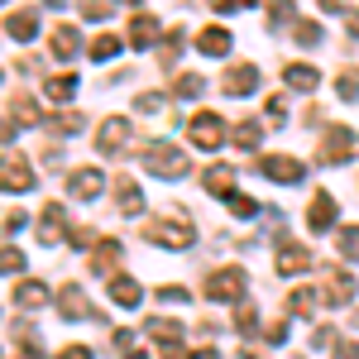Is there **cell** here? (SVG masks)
Wrapping results in <instances>:
<instances>
[{
    "label": "cell",
    "mask_w": 359,
    "mask_h": 359,
    "mask_svg": "<svg viewBox=\"0 0 359 359\" xmlns=\"http://www.w3.org/2000/svg\"><path fill=\"white\" fill-rule=\"evenodd\" d=\"M144 168H149L154 177H187V172H192V158H187L182 149H172V144H149V149H144Z\"/></svg>",
    "instance_id": "cell-1"
},
{
    "label": "cell",
    "mask_w": 359,
    "mask_h": 359,
    "mask_svg": "<svg viewBox=\"0 0 359 359\" xmlns=\"http://www.w3.org/2000/svg\"><path fill=\"white\" fill-rule=\"evenodd\" d=\"M0 192H34V168H29L25 154L0 158Z\"/></svg>",
    "instance_id": "cell-2"
},
{
    "label": "cell",
    "mask_w": 359,
    "mask_h": 359,
    "mask_svg": "<svg viewBox=\"0 0 359 359\" xmlns=\"http://www.w3.org/2000/svg\"><path fill=\"white\" fill-rule=\"evenodd\" d=\"M187 135H192L196 149H221L225 144V120L216 111H196L192 125H187Z\"/></svg>",
    "instance_id": "cell-3"
},
{
    "label": "cell",
    "mask_w": 359,
    "mask_h": 359,
    "mask_svg": "<svg viewBox=\"0 0 359 359\" xmlns=\"http://www.w3.org/2000/svg\"><path fill=\"white\" fill-rule=\"evenodd\" d=\"M144 331L163 345V359H192L187 350H182V326H177V321H158V316H149Z\"/></svg>",
    "instance_id": "cell-4"
},
{
    "label": "cell",
    "mask_w": 359,
    "mask_h": 359,
    "mask_svg": "<svg viewBox=\"0 0 359 359\" xmlns=\"http://www.w3.org/2000/svg\"><path fill=\"white\" fill-rule=\"evenodd\" d=\"M245 292V273L240 269H216V273L206 278V297L211 302H235Z\"/></svg>",
    "instance_id": "cell-5"
},
{
    "label": "cell",
    "mask_w": 359,
    "mask_h": 359,
    "mask_svg": "<svg viewBox=\"0 0 359 359\" xmlns=\"http://www.w3.org/2000/svg\"><path fill=\"white\" fill-rule=\"evenodd\" d=\"M149 240L163 245V249H192L196 245V235L187 230V225H177V221H154L149 225Z\"/></svg>",
    "instance_id": "cell-6"
},
{
    "label": "cell",
    "mask_w": 359,
    "mask_h": 359,
    "mask_svg": "<svg viewBox=\"0 0 359 359\" xmlns=\"http://www.w3.org/2000/svg\"><path fill=\"white\" fill-rule=\"evenodd\" d=\"M283 278H297V273H306L311 269V249L306 245H292V240H283L278 245V264H273Z\"/></svg>",
    "instance_id": "cell-7"
},
{
    "label": "cell",
    "mask_w": 359,
    "mask_h": 359,
    "mask_svg": "<svg viewBox=\"0 0 359 359\" xmlns=\"http://www.w3.org/2000/svg\"><path fill=\"white\" fill-rule=\"evenodd\" d=\"M350 154H355V135H350L345 125H331L326 139H321V158H326V163H345Z\"/></svg>",
    "instance_id": "cell-8"
},
{
    "label": "cell",
    "mask_w": 359,
    "mask_h": 359,
    "mask_svg": "<svg viewBox=\"0 0 359 359\" xmlns=\"http://www.w3.org/2000/svg\"><path fill=\"white\" fill-rule=\"evenodd\" d=\"M259 172H264L269 182H302V177H306V168L297 163V158H283V154L264 158V163H259Z\"/></svg>",
    "instance_id": "cell-9"
},
{
    "label": "cell",
    "mask_w": 359,
    "mask_h": 359,
    "mask_svg": "<svg viewBox=\"0 0 359 359\" xmlns=\"http://www.w3.org/2000/svg\"><path fill=\"white\" fill-rule=\"evenodd\" d=\"M62 221H67L62 201H48V206H43V216H39V230H34V235H39L43 245H57V240H62Z\"/></svg>",
    "instance_id": "cell-10"
},
{
    "label": "cell",
    "mask_w": 359,
    "mask_h": 359,
    "mask_svg": "<svg viewBox=\"0 0 359 359\" xmlns=\"http://www.w3.org/2000/svg\"><path fill=\"white\" fill-rule=\"evenodd\" d=\"M67 187H72V196H77V201H91V196H101L106 177H101L96 168H77V172L67 177Z\"/></svg>",
    "instance_id": "cell-11"
},
{
    "label": "cell",
    "mask_w": 359,
    "mask_h": 359,
    "mask_svg": "<svg viewBox=\"0 0 359 359\" xmlns=\"http://www.w3.org/2000/svg\"><path fill=\"white\" fill-rule=\"evenodd\" d=\"M254 86H259V67L254 62H240V67L225 72V96H249Z\"/></svg>",
    "instance_id": "cell-12"
},
{
    "label": "cell",
    "mask_w": 359,
    "mask_h": 359,
    "mask_svg": "<svg viewBox=\"0 0 359 359\" xmlns=\"http://www.w3.org/2000/svg\"><path fill=\"white\" fill-rule=\"evenodd\" d=\"M125 139H130V120L111 115V120L101 125V135H96V149H101V154H115V149H125Z\"/></svg>",
    "instance_id": "cell-13"
},
{
    "label": "cell",
    "mask_w": 359,
    "mask_h": 359,
    "mask_svg": "<svg viewBox=\"0 0 359 359\" xmlns=\"http://www.w3.org/2000/svg\"><path fill=\"white\" fill-rule=\"evenodd\" d=\"M201 187L216 192V196H230V192H235V168H230V163H211L206 172H201Z\"/></svg>",
    "instance_id": "cell-14"
},
{
    "label": "cell",
    "mask_w": 359,
    "mask_h": 359,
    "mask_svg": "<svg viewBox=\"0 0 359 359\" xmlns=\"http://www.w3.org/2000/svg\"><path fill=\"white\" fill-rule=\"evenodd\" d=\"M350 297H355V278L345 273V269H331V278H326V302L350 306Z\"/></svg>",
    "instance_id": "cell-15"
},
{
    "label": "cell",
    "mask_w": 359,
    "mask_h": 359,
    "mask_svg": "<svg viewBox=\"0 0 359 359\" xmlns=\"http://www.w3.org/2000/svg\"><path fill=\"white\" fill-rule=\"evenodd\" d=\"M125 39H130V48H149V43L158 39V20L139 10L135 20H130V34H125Z\"/></svg>",
    "instance_id": "cell-16"
},
{
    "label": "cell",
    "mask_w": 359,
    "mask_h": 359,
    "mask_svg": "<svg viewBox=\"0 0 359 359\" xmlns=\"http://www.w3.org/2000/svg\"><path fill=\"white\" fill-rule=\"evenodd\" d=\"M306 221H311V230H331V225H335V196L331 192H316V196H311Z\"/></svg>",
    "instance_id": "cell-17"
},
{
    "label": "cell",
    "mask_w": 359,
    "mask_h": 359,
    "mask_svg": "<svg viewBox=\"0 0 359 359\" xmlns=\"http://www.w3.org/2000/svg\"><path fill=\"white\" fill-rule=\"evenodd\" d=\"M57 302H62V316H67V321H77V316H91V302H86V292L77 287V283H67V287L57 292Z\"/></svg>",
    "instance_id": "cell-18"
},
{
    "label": "cell",
    "mask_w": 359,
    "mask_h": 359,
    "mask_svg": "<svg viewBox=\"0 0 359 359\" xmlns=\"http://www.w3.org/2000/svg\"><path fill=\"white\" fill-rule=\"evenodd\" d=\"M115 264H120V240H96V249H91V273H115Z\"/></svg>",
    "instance_id": "cell-19"
},
{
    "label": "cell",
    "mask_w": 359,
    "mask_h": 359,
    "mask_svg": "<svg viewBox=\"0 0 359 359\" xmlns=\"http://www.w3.org/2000/svg\"><path fill=\"white\" fill-rule=\"evenodd\" d=\"M15 306H25V311L48 306V287H43V283H34V278H25V283L15 287Z\"/></svg>",
    "instance_id": "cell-20"
},
{
    "label": "cell",
    "mask_w": 359,
    "mask_h": 359,
    "mask_svg": "<svg viewBox=\"0 0 359 359\" xmlns=\"http://www.w3.org/2000/svg\"><path fill=\"white\" fill-rule=\"evenodd\" d=\"M196 48H201V53H211V57H225V53H230V34H225L221 25L201 29V34H196Z\"/></svg>",
    "instance_id": "cell-21"
},
{
    "label": "cell",
    "mask_w": 359,
    "mask_h": 359,
    "mask_svg": "<svg viewBox=\"0 0 359 359\" xmlns=\"http://www.w3.org/2000/svg\"><path fill=\"white\" fill-rule=\"evenodd\" d=\"M115 206H120V216H139V211H144V196H139V187L130 177L115 182Z\"/></svg>",
    "instance_id": "cell-22"
},
{
    "label": "cell",
    "mask_w": 359,
    "mask_h": 359,
    "mask_svg": "<svg viewBox=\"0 0 359 359\" xmlns=\"http://www.w3.org/2000/svg\"><path fill=\"white\" fill-rule=\"evenodd\" d=\"M5 34H10V39H20V43H29V39L39 34V15H34V10L10 15V20H5Z\"/></svg>",
    "instance_id": "cell-23"
},
{
    "label": "cell",
    "mask_w": 359,
    "mask_h": 359,
    "mask_svg": "<svg viewBox=\"0 0 359 359\" xmlns=\"http://www.w3.org/2000/svg\"><path fill=\"white\" fill-rule=\"evenodd\" d=\"M48 39H53V43H48L53 57H77V48H82V39H77V29H72V25H57Z\"/></svg>",
    "instance_id": "cell-24"
},
{
    "label": "cell",
    "mask_w": 359,
    "mask_h": 359,
    "mask_svg": "<svg viewBox=\"0 0 359 359\" xmlns=\"http://www.w3.org/2000/svg\"><path fill=\"white\" fill-rule=\"evenodd\" d=\"M283 77H287L292 91H316V82H321V72H316V67H306V62H287V72H283Z\"/></svg>",
    "instance_id": "cell-25"
},
{
    "label": "cell",
    "mask_w": 359,
    "mask_h": 359,
    "mask_svg": "<svg viewBox=\"0 0 359 359\" xmlns=\"http://www.w3.org/2000/svg\"><path fill=\"white\" fill-rule=\"evenodd\" d=\"M43 96H48V101H72V96H77V77H72V72L48 77V82H43Z\"/></svg>",
    "instance_id": "cell-26"
},
{
    "label": "cell",
    "mask_w": 359,
    "mask_h": 359,
    "mask_svg": "<svg viewBox=\"0 0 359 359\" xmlns=\"http://www.w3.org/2000/svg\"><path fill=\"white\" fill-rule=\"evenodd\" d=\"M111 302L139 306V283H135V278H111Z\"/></svg>",
    "instance_id": "cell-27"
},
{
    "label": "cell",
    "mask_w": 359,
    "mask_h": 359,
    "mask_svg": "<svg viewBox=\"0 0 359 359\" xmlns=\"http://www.w3.org/2000/svg\"><path fill=\"white\" fill-rule=\"evenodd\" d=\"M115 53H120V39H115V34H101V39H91V57H96V62H111Z\"/></svg>",
    "instance_id": "cell-28"
},
{
    "label": "cell",
    "mask_w": 359,
    "mask_h": 359,
    "mask_svg": "<svg viewBox=\"0 0 359 359\" xmlns=\"http://www.w3.org/2000/svg\"><path fill=\"white\" fill-rule=\"evenodd\" d=\"M182 101H196L201 91H206V77H196V72H187V77H177V86H172Z\"/></svg>",
    "instance_id": "cell-29"
},
{
    "label": "cell",
    "mask_w": 359,
    "mask_h": 359,
    "mask_svg": "<svg viewBox=\"0 0 359 359\" xmlns=\"http://www.w3.org/2000/svg\"><path fill=\"white\" fill-rule=\"evenodd\" d=\"M292 34H297V43H302V48H316V43H321V25H316V20H297Z\"/></svg>",
    "instance_id": "cell-30"
},
{
    "label": "cell",
    "mask_w": 359,
    "mask_h": 359,
    "mask_svg": "<svg viewBox=\"0 0 359 359\" xmlns=\"http://www.w3.org/2000/svg\"><path fill=\"white\" fill-rule=\"evenodd\" d=\"M259 139H264V130H259V120H245V125L235 130V144H240V149H259Z\"/></svg>",
    "instance_id": "cell-31"
},
{
    "label": "cell",
    "mask_w": 359,
    "mask_h": 359,
    "mask_svg": "<svg viewBox=\"0 0 359 359\" xmlns=\"http://www.w3.org/2000/svg\"><path fill=\"white\" fill-rule=\"evenodd\" d=\"M77 10H82V20H111V0H77Z\"/></svg>",
    "instance_id": "cell-32"
},
{
    "label": "cell",
    "mask_w": 359,
    "mask_h": 359,
    "mask_svg": "<svg viewBox=\"0 0 359 359\" xmlns=\"http://www.w3.org/2000/svg\"><path fill=\"white\" fill-rule=\"evenodd\" d=\"M15 335H20V350H15V359H43V355H39V340L29 335V326H15Z\"/></svg>",
    "instance_id": "cell-33"
},
{
    "label": "cell",
    "mask_w": 359,
    "mask_h": 359,
    "mask_svg": "<svg viewBox=\"0 0 359 359\" xmlns=\"http://www.w3.org/2000/svg\"><path fill=\"white\" fill-rule=\"evenodd\" d=\"M20 269H25V254L5 245V249H0V278H5V273H20Z\"/></svg>",
    "instance_id": "cell-34"
},
{
    "label": "cell",
    "mask_w": 359,
    "mask_h": 359,
    "mask_svg": "<svg viewBox=\"0 0 359 359\" xmlns=\"http://www.w3.org/2000/svg\"><path fill=\"white\" fill-rule=\"evenodd\" d=\"M287 302H292V311H297V316H311V311H316V292H306V287H297V292H292Z\"/></svg>",
    "instance_id": "cell-35"
},
{
    "label": "cell",
    "mask_w": 359,
    "mask_h": 359,
    "mask_svg": "<svg viewBox=\"0 0 359 359\" xmlns=\"http://www.w3.org/2000/svg\"><path fill=\"white\" fill-rule=\"evenodd\" d=\"M15 120H20V125H39V106H34L29 96H20V101H15Z\"/></svg>",
    "instance_id": "cell-36"
},
{
    "label": "cell",
    "mask_w": 359,
    "mask_h": 359,
    "mask_svg": "<svg viewBox=\"0 0 359 359\" xmlns=\"http://www.w3.org/2000/svg\"><path fill=\"white\" fill-rule=\"evenodd\" d=\"M177 53H182V29H172V34H168V43H163V67H172V62H177Z\"/></svg>",
    "instance_id": "cell-37"
},
{
    "label": "cell",
    "mask_w": 359,
    "mask_h": 359,
    "mask_svg": "<svg viewBox=\"0 0 359 359\" xmlns=\"http://www.w3.org/2000/svg\"><path fill=\"white\" fill-rule=\"evenodd\" d=\"M335 91H340V101H359V77H355V72H345V77L335 82Z\"/></svg>",
    "instance_id": "cell-38"
},
{
    "label": "cell",
    "mask_w": 359,
    "mask_h": 359,
    "mask_svg": "<svg viewBox=\"0 0 359 359\" xmlns=\"http://www.w3.org/2000/svg\"><path fill=\"white\" fill-rule=\"evenodd\" d=\"M340 254H345V259H359V225H350V230L340 235Z\"/></svg>",
    "instance_id": "cell-39"
},
{
    "label": "cell",
    "mask_w": 359,
    "mask_h": 359,
    "mask_svg": "<svg viewBox=\"0 0 359 359\" xmlns=\"http://www.w3.org/2000/svg\"><path fill=\"white\" fill-rule=\"evenodd\" d=\"M292 20V0H273L269 5V25H287Z\"/></svg>",
    "instance_id": "cell-40"
},
{
    "label": "cell",
    "mask_w": 359,
    "mask_h": 359,
    "mask_svg": "<svg viewBox=\"0 0 359 359\" xmlns=\"http://www.w3.org/2000/svg\"><path fill=\"white\" fill-rule=\"evenodd\" d=\"M53 130H57V135H82V115H57Z\"/></svg>",
    "instance_id": "cell-41"
},
{
    "label": "cell",
    "mask_w": 359,
    "mask_h": 359,
    "mask_svg": "<svg viewBox=\"0 0 359 359\" xmlns=\"http://www.w3.org/2000/svg\"><path fill=\"white\" fill-rule=\"evenodd\" d=\"M135 106H139V111H144V115H154V111H163L168 101H163V96H158V91H144V96H139Z\"/></svg>",
    "instance_id": "cell-42"
},
{
    "label": "cell",
    "mask_w": 359,
    "mask_h": 359,
    "mask_svg": "<svg viewBox=\"0 0 359 359\" xmlns=\"http://www.w3.org/2000/svg\"><path fill=\"white\" fill-rule=\"evenodd\" d=\"M235 326H240V331H254V326H259V311H254V306H240V311H235Z\"/></svg>",
    "instance_id": "cell-43"
},
{
    "label": "cell",
    "mask_w": 359,
    "mask_h": 359,
    "mask_svg": "<svg viewBox=\"0 0 359 359\" xmlns=\"http://www.w3.org/2000/svg\"><path fill=\"white\" fill-rule=\"evenodd\" d=\"M283 111H287V106H283V96H269V101H264V115H269L273 125H283Z\"/></svg>",
    "instance_id": "cell-44"
},
{
    "label": "cell",
    "mask_w": 359,
    "mask_h": 359,
    "mask_svg": "<svg viewBox=\"0 0 359 359\" xmlns=\"http://www.w3.org/2000/svg\"><path fill=\"white\" fill-rule=\"evenodd\" d=\"M230 211H235V216H254V211H259V206H254V201H249V196H230Z\"/></svg>",
    "instance_id": "cell-45"
},
{
    "label": "cell",
    "mask_w": 359,
    "mask_h": 359,
    "mask_svg": "<svg viewBox=\"0 0 359 359\" xmlns=\"http://www.w3.org/2000/svg\"><path fill=\"white\" fill-rule=\"evenodd\" d=\"M254 0H211V10H221V15H230V10H249Z\"/></svg>",
    "instance_id": "cell-46"
},
{
    "label": "cell",
    "mask_w": 359,
    "mask_h": 359,
    "mask_svg": "<svg viewBox=\"0 0 359 359\" xmlns=\"http://www.w3.org/2000/svg\"><path fill=\"white\" fill-rule=\"evenodd\" d=\"M158 297H163V302H187L192 292H187V287H158Z\"/></svg>",
    "instance_id": "cell-47"
},
{
    "label": "cell",
    "mask_w": 359,
    "mask_h": 359,
    "mask_svg": "<svg viewBox=\"0 0 359 359\" xmlns=\"http://www.w3.org/2000/svg\"><path fill=\"white\" fill-rule=\"evenodd\" d=\"M67 240H72L77 249H82V245H96V235H91V230H82V225H77V230H67Z\"/></svg>",
    "instance_id": "cell-48"
},
{
    "label": "cell",
    "mask_w": 359,
    "mask_h": 359,
    "mask_svg": "<svg viewBox=\"0 0 359 359\" xmlns=\"http://www.w3.org/2000/svg\"><path fill=\"white\" fill-rule=\"evenodd\" d=\"M283 335H287V321H273V326H269V331H264V340H269V345H273V340H283Z\"/></svg>",
    "instance_id": "cell-49"
},
{
    "label": "cell",
    "mask_w": 359,
    "mask_h": 359,
    "mask_svg": "<svg viewBox=\"0 0 359 359\" xmlns=\"http://www.w3.org/2000/svg\"><path fill=\"white\" fill-rule=\"evenodd\" d=\"M15 130H20V120H0V144H10V139H15Z\"/></svg>",
    "instance_id": "cell-50"
},
{
    "label": "cell",
    "mask_w": 359,
    "mask_h": 359,
    "mask_svg": "<svg viewBox=\"0 0 359 359\" xmlns=\"http://www.w3.org/2000/svg\"><path fill=\"white\" fill-rule=\"evenodd\" d=\"M20 225H25V211H10V216H5V235H15Z\"/></svg>",
    "instance_id": "cell-51"
},
{
    "label": "cell",
    "mask_w": 359,
    "mask_h": 359,
    "mask_svg": "<svg viewBox=\"0 0 359 359\" xmlns=\"http://www.w3.org/2000/svg\"><path fill=\"white\" fill-rule=\"evenodd\" d=\"M62 359H91V350H82V345H67V350H62Z\"/></svg>",
    "instance_id": "cell-52"
},
{
    "label": "cell",
    "mask_w": 359,
    "mask_h": 359,
    "mask_svg": "<svg viewBox=\"0 0 359 359\" xmlns=\"http://www.w3.org/2000/svg\"><path fill=\"white\" fill-rule=\"evenodd\" d=\"M335 359H359V345H340V350H335Z\"/></svg>",
    "instance_id": "cell-53"
},
{
    "label": "cell",
    "mask_w": 359,
    "mask_h": 359,
    "mask_svg": "<svg viewBox=\"0 0 359 359\" xmlns=\"http://www.w3.org/2000/svg\"><path fill=\"white\" fill-rule=\"evenodd\" d=\"M345 29H350V34H355V39H359V10H355V15H350V20H345Z\"/></svg>",
    "instance_id": "cell-54"
},
{
    "label": "cell",
    "mask_w": 359,
    "mask_h": 359,
    "mask_svg": "<svg viewBox=\"0 0 359 359\" xmlns=\"http://www.w3.org/2000/svg\"><path fill=\"white\" fill-rule=\"evenodd\" d=\"M192 359H221V355H216V350H196Z\"/></svg>",
    "instance_id": "cell-55"
},
{
    "label": "cell",
    "mask_w": 359,
    "mask_h": 359,
    "mask_svg": "<svg viewBox=\"0 0 359 359\" xmlns=\"http://www.w3.org/2000/svg\"><path fill=\"white\" fill-rule=\"evenodd\" d=\"M340 5H345V0H321V10H340Z\"/></svg>",
    "instance_id": "cell-56"
},
{
    "label": "cell",
    "mask_w": 359,
    "mask_h": 359,
    "mask_svg": "<svg viewBox=\"0 0 359 359\" xmlns=\"http://www.w3.org/2000/svg\"><path fill=\"white\" fill-rule=\"evenodd\" d=\"M130 359H149V355H144V350H135V345H130Z\"/></svg>",
    "instance_id": "cell-57"
},
{
    "label": "cell",
    "mask_w": 359,
    "mask_h": 359,
    "mask_svg": "<svg viewBox=\"0 0 359 359\" xmlns=\"http://www.w3.org/2000/svg\"><path fill=\"white\" fill-rule=\"evenodd\" d=\"M43 5H53V10H57V5H67V0H43Z\"/></svg>",
    "instance_id": "cell-58"
},
{
    "label": "cell",
    "mask_w": 359,
    "mask_h": 359,
    "mask_svg": "<svg viewBox=\"0 0 359 359\" xmlns=\"http://www.w3.org/2000/svg\"><path fill=\"white\" fill-rule=\"evenodd\" d=\"M0 359H5V350H0Z\"/></svg>",
    "instance_id": "cell-59"
}]
</instances>
